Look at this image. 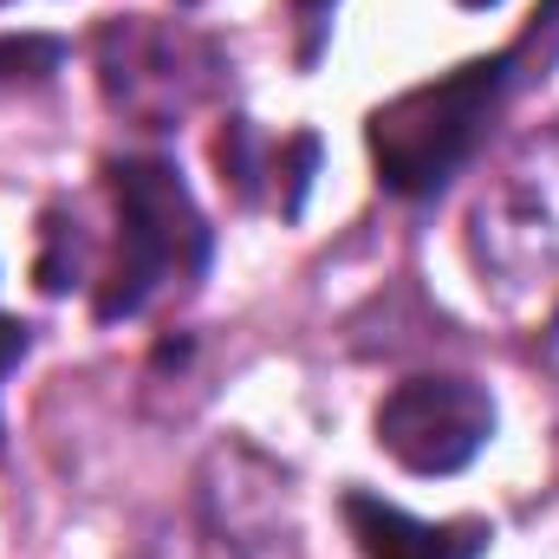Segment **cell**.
Returning a JSON list of instances; mask_svg holds the SVG:
<instances>
[{
	"label": "cell",
	"mask_w": 559,
	"mask_h": 559,
	"mask_svg": "<svg viewBox=\"0 0 559 559\" xmlns=\"http://www.w3.org/2000/svg\"><path fill=\"white\" fill-rule=\"evenodd\" d=\"M462 248L501 319H559V124L527 131L495 163V176L468 202Z\"/></svg>",
	"instance_id": "3957f363"
},
{
	"label": "cell",
	"mask_w": 559,
	"mask_h": 559,
	"mask_svg": "<svg viewBox=\"0 0 559 559\" xmlns=\"http://www.w3.org/2000/svg\"><path fill=\"white\" fill-rule=\"evenodd\" d=\"M559 66V0H540V13L495 52L462 59L442 79H423L411 92L384 98L365 118V150L378 169V189L397 202H436L495 138V124L521 105Z\"/></svg>",
	"instance_id": "6da1fadb"
},
{
	"label": "cell",
	"mask_w": 559,
	"mask_h": 559,
	"mask_svg": "<svg viewBox=\"0 0 559 559\" xmlns=\"http://www.w3.org/2000/svg\"><path fill=\"white\" fill-rule=\"evenodd\" d=\"M338 514H345V534H352L358 559H488V547H495V527L475 514L423 521V514L371 495V488H345Z\"/></svg>",
	"instance_id": "ba28073f"
},
{
	"label": "cell",
	"mask_w": 559,
	"mask_h": 559,
	"mask_svg": "<svg viewBox=\"0 0 559 559\" xmlns=\"http://www.w3.org/2000/svg\"><path fill=\"white\" fill-rule=\"evenodd\" d=\"M92 261V241L79 235V222H66V209H46V228H39V261H33V280H39V293H72V286H85V267Z\"/></svg>",
	"instance_id": "9c48e42d"
},
{
	"label": "cell",
	"mask_w": 559,
	"mask_h": 559,
	"mask_svg": "<svg viewBox=\"0 0 559 559\" xmlns=\"http://www.w3.org/2000/svg\"><path fill=\"white\" fill-rule=\"evenodd\" d=\"M215 169H222V189L241 209H280V222H299L306 195H312V176H319V138L293 131V138L274 143L254 118H222Z\"/></svg>",
	"instance_id": "52a82bcc"
},
{
	"label": "cell",
	"mask_w": 559,
	"mask_h": 559,
	"mask_svg": "<svg viewBox=\"0 0 559 559\" xmlns=\"http://www.w3.org/2000/svg\"><path fill=\"white\" fill-rule=\"evenodd\" d=\"M59 66H66V39H52V33H0V92L46 85Z\"/></svg>",
	"instance_id": "30bf717a"
},
{
	"label": "cell",
	"mask_w": 559,
	"mask_h": 559,
	"mask_svg": "<svg viewBox=\"0 0 559 559\" xmlns=\"http://www.w3.org/2000/svg\"><path fill=\"white\" fill-rule=\"evenodd\" d=\"M195 534L209 559H306L293 475L248 436H222L195 462Z\"/></svg>",
	"instance_id": "5b68a950"
},
{
	"label": "cell",
	"mask_w": 559,
	"mask_h": 559,
	"mask_svg": "<svg viewBox=\"0 0 559 559\" xmlns=\"http://www.w3.org/2000/svg\"><path fill=\"white\" fill-rule=\"evenodd\" d=\"M111 254L92 274V319L131 325L163 299L195 293L215 267V228L169 156H111Z\"/></svg>",
	"instance_id": "7a4b0ae2"
},
{
	"label": "cell",
	"mask_w": 559,
	"mask_h": 559,
	"mask_svg": "<svg viewBox=\"0 0 559 559\" xmlns=\"http://www.w3.org/2000/svg\"><path fill=\"white\" fill-rule=\"evenodd\" d=\"M26 352H33V325H26V319H0V391H7V378L20 371ZM0 442H7V423H0Z\"/></svg>",
	"instance_id": "7c38bea8"
},
{
	"label": "cell",
	"mask_w": 559,
	"mask_h": 559,
	"mask_svg": "<svg viewBox=\"0 0 559 559\" xmlns=\"http://www.w3.org/2000/svg\"><path fill=\"white\" fill-rule=\"evenodd\" d=\"M286 13H293V59H299V72H312L332 46L338 0H286Z\"/></svg>",
	"instance_id": "8fae6325"
},
{
	"label": "cell",
	"mask_w": 559,
	"mask_h": 559,
	"mask_svg": "<svg viewBox=\"0 0 559 559\" xmlns=\"http://www.w3.org/2000/svg\"><path fill=\"white\" fill-rule=\"evenodd\" d=\"M0 7H7V0H0Z\"/></svg>",
	"instance_id": "5bb4252c"
},
{
	"label": "cell",
	"mask_w": 559,
	"mask_h": 559,
	"mask_svg": "<svg viewBox=\"0 0 559 559\" xmlns=\"http://www.w3.org/2000/svg\"><path fill=\"white\" fill-rule=\"evenodd\" d=\"M495 391L481 378H462V371H417V378H397L378 411H371V436L378 449L423 481H442V475H462L488 442H495Z\"/></svg>",
	"instance_id": "8992f818"
},
{
	"label": "cell",
	"mask_w": 559,
	"mask_h": 559,
	"mask_svg": "<svg viewBox=\"0 0 559 559\" xmlns=\"http://www.w3.org/2000/svg\"><path fill=\"white\" fill-rule=\"evenodd\" d=\"M92 79H98V98L118 124L163 138V131H182L195 111L228 98L235 59L195 20L111 13L92 26Z\"/></svg>",
	"instance_id": "277c9868"
},
{
	"label": "cell",
	"mask_w": 559,
	"mask_h": 559,
	"mask_svg": "<svg viewBox=\"0 0 559 559\" xmlns=\"http://www.w3.org/2000/svg\"><path fill=\"white\" fill-rule=\"evenodd\" d=\"M455 7H501V0H455Z\"/></svg>",
	"instance_id": "4fadbf2b"
}]
</instances>
